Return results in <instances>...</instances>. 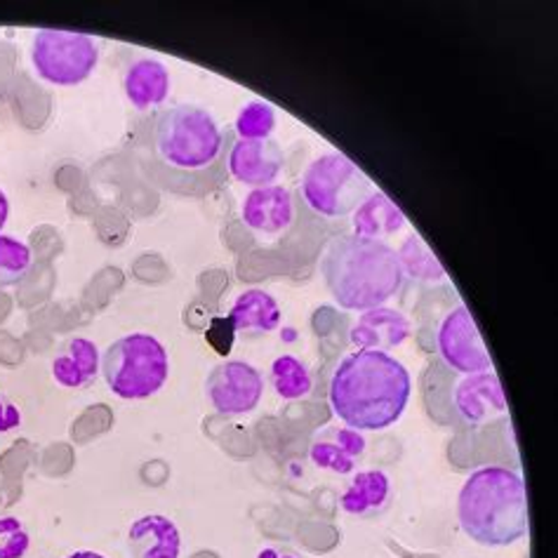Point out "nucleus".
Returning a JSON list of instances; mask_svg holds the SVG:
<instances>
[{
  "instance_id": "22",
  "label": "nucleus",
  "mask_w": 558,
  "mask_h": 558,
  "mask_svg": "<svg viewBox=\"0 0 558 558\" xmlns=\"http://www.w3.org/2000/svg\"><path fill=\"white\" fill-rule=\"evenodd\" d=\"M271 385L283 401H300L312 393L314 379L300 359L283 354L271 365Z\"/></svg>"
},
{
  "instance_id": "17",
  "label": "nucleus",
  "mask_w": 558,
  "mask_h": 558,
  "mask_svg": "<svg viewBox=\"0 0 558 558\" xmlns=\"http://www.w3.org/2000/svg\"><path fill=\"white\" fill-rule=\"evenodd\" d=\"M101 373L99 349L87 337H71L52 359V377L64 389H85Z\"/></svg>"
},
{
  "instance_id": "21",
  "label": "nucleus",
  "mask_w": 558,
  "mask_h": 558,
  "mask_svg": "<svg viewBox=\"0 0 558 558\" xmlns=\"http://www.w3.org/2000/svg\"><path fill=\"white\" fill-rule=\"evenodd\" d=\"M399 255V264L403 269V276H410L413 281L438 286L446 281V269L440 267V262L429 250V245L422 241L420 233H410V236L396 250Z\"/></svg>"
},
{
  "instance_id": "12",
  "label": "nucleus",
  "mask_w": 558,
  "mask_h": 558,
  "mask_svg": "<svg viewBox=\"0 0 558 558\" xmlns=\"http://www.w3.org/2000/svg\"><path fill=\"white\" fill-rule=\"evenodd\" d=\"M243 225L264 239H274L286 233L295 219V201L292 194L281 186H262L253 189L241 203Z\"/></svg>"
},
{
  "instance_id": "8",
  "label": "nucleus",
  "mask_w": 558,
  "mask_h": 558,
  "mask_svg": "<svg viewBox=\"0 0 558 558\" xmlns=\"http://www.w3.org/2000/svg\"><path fill=\"white\" fill-rule=\"evenodd\" d=\"M438 354L448 368L462 375L493 371V359L488 354L483 337L478 332L472 312L464 304H458L440 320L436 332Z\"/></svg>"
},
{
  "instance_id": "27",
  "label": "nucleus",
  "mask_w": 558,
  "mask_h": 558,
  "mask_svg": "<svg viewBox=\"0 0 558 558\" xmlns=\"http://www.w3.org/2000/svg\"><path fill=\"white\" fill-rule=\"evenodd\" d=\"M22 410L17 403H12L8 396L0 391V434H10L17 427H22Z\"/></svg>"
},
{
  "instance_id": "29",
  "label": "nucleus",
  "mask_w": 558,
  "mask_h": 558,
  "mask_svg": "<svg viewBox=\"0 0 558 558\" xmlns=\"http://www.w3.org/2000/svg\"><path fill=\"white\" fill-rule=\"evenodd\" d=\"M8 217H10V201L8 194L3 189H0V231L8 225Z\"/></svg>"
},
{
  "instance_id": "14",
  "label": "nucleus",
  "mask_w": 558,
  "mask_h": 558,
  "mask_svg": "<svg viewBox=\"0 0 558 558\" xmlns=\"http://www.w3.org/2000/svg\"><path fill=\"white\" fill-rule=\"evenodd\" d=\"M365 448H368V440L363 432L351 427H326L314 436L310 458L323 472L347 476L361 462Z\"/></svg>"
},
{
  "instance_id": "19",
  "label": "nucleus",
  "mask_w": 558,
  "mask_h": 558,
  "mask_svg": "<svg viewBox=\"0 0 558 558\" xmlns=\"http://www.w3.org/2000/svg\"><path fill=\"white\" fill-rule=\"evenodd\" d=\"M351 227L359 239L387 243V239L405 227V215L387 194L373 189V194L351 213Z\"/></svg>"
},
{
  "instance_id": "10",
  "label": "nucleus",
  "mask_w": 558,
  "mask_h": 558,
  "mask_svg": "<svg viewBox=\"0 0 558 558\" xmlns=\"http://www.w3.org/2000/svg\"><path fill=\"white\" fill-rule=\"evenodd\" d=\"M227 168L236 182L262 189L278 180L286 168V156L274 140H236L229 149Z\"/></svg>"
},
{
  "instance_id": "4",
  "label": "nucleus",
  "mask_w": 558,
  "mask_h": 558,
  "mask_svg": "<svg viewBox=\"0 0 558 558\" xmlns=\"http://www.w3.org/2000/svg\"><path fill=\"white\" fill-rule=\"evenodd\" d=\"M462 531L483 547H509L527 535L525 483L507 466H481L464 481L458 497Z\"/></svg>"
},
{
  "instance_id": "20",
  "label": "nucleus",
  "mask_w": 558,
  "mask_h": 558,
  "mask_svg": "<svg viewBox=\"0 0 558 558\" xmlns=\"http://www.w3.org/2000/svg\"><path fill=\"white\" fill-rule=\"evenodd\" d=\"M391 502V481L381 469L359 472L340 497V507L349 517L373 519Z\"/></svg>"
},
{
  "instance_id": "26",
  "label": "nucleus",
  "mask_w": 558,
  "mask_h": 558,
  "mask_svg": "<svg viewBox=\"0 0 558 558\" xmlns=\"http://www.w3.org/2000/svg\"><path fill=\"white\" fill-rule=\"evenodd\" d=\"M233 337H236V330H233L229 318H213L208 332H205V340L213 344L219 356H227L231 347H233Z\"/></svg>"
},
{
  "instance_id": "3",
  "label": "nucleus",
  "mask_w": 558,
  "mask_h": 558,
  "mask_svg": "<svg viewBox=\"0 0 558 558\" xmlns=\"http://www.w3.org/2000/svg\"><path fill=\"white\" fill-rule=\"evenodd\" d=\"M320 274L332 300L349 312L385 306L403 286L399 255L389 243L344 233L328 243L320 257Z\"/></svg>"
},
{
  "instance_id": "9",
  "label": "nucleus",
  "mask_w": 558,
  "mask_h": 558,
  "mask_svg": "<svg viewBox=\"0 0 558 558\" xmlns=\"http://www.w3.org/2000/svg\"><path fill=\"white\" fill-rule=\"evenodd\" d=\"M205 393L219 415L239 417L259 405L264 393V379L259 371L243 361L217 363L205 379Z\"/></svg>"
},
{
  "instance_id": "24",
  "label": "nucleus",
  "mask_w": 558,
  "mask_h": 558,
  "mask_svg": "<svg viewBox=\"0 0 558 558\" xmlns=\"http://www.w3.org/2000/svg\"><path fill=\"white\" fill-rule=\"evenodd\" d=\"M276 128V111L269 101H250L245 105L233 123L236 140H271Z\"/></svg>"
},
{
  "instance_id": "11",
  "label": "nucleus",
  "mask_w": 558,
  "mask_h": 558,
  "mask_svg": "<svg viewBox=\"0 0 558 558\" xmlns=\"http://www.w3.org/2000/svg\"><path fill=\"white\" fill-rule=\"evenodd\" d=\"M452 401L460 417L466 424H472V427H483V424L505 417L509 413L507 396L495 371L464 375L454 385Z\"/></svg>"
},
{
  "instance_id": "1",
  "label": "nucleus",
  "mask_w": 558,
  "mask_h": 558,
  "mask_svg": "<svg viewBox=\"0 0 558 558\" xmlns=\"http://www.w3.org/2000/svg\"><path fill=\"white\" fill-rule=\"evenodd\" d=\"M154 163L151 180L163 189L198 194L219 184L225 163V132L215 116L196 105L158 109L146 123Z\"/></svg>"
},
{
  "instance_id": "15",
  "label": "nucleus",
  "mask_w": 558,
  "mask_h": 558,
  "mask_svg": "<svg viewBox=\"0 0 558 558\" xmlns=\"http://www.w3.org/2000/svg\"><path fill=\"white\" fill-rule=\"evenodd\" d=\"M170 71L154 57H137L123 73V93L137 111H158L170 97Z\"/></svg>"
},
{
  "instance_id": "2",
  "label": "nucleus",
  "mask_w": 558,
  "mask_h": 558,
  "mask_svg": "<svg viewBox=\"0 0 558 558\" xmlns=\"http://www.w3.org/2000/svg\"><path fill=\"white\" fill-rule=\"evenodd\" d=\"M413 379L405 365L381 351H354L330 379L332 413L356 432H381L405 413Z\"/></svg>"
},
{
  "instance_id": "6",
  "label": "nucleus",
  "mask_w": 558,
  "mask_h": 558,
  "mask_svg": "<svg viewBox=\"0 0 558 558\" xmlns=\"http://www.w3.org/2000/svg\"><path fill=\"white\" fill-rule=\"evenodd\" d=\"M373 194V184L351 158L330 151L314 158L302 174V196L310 208L328 219L354 213Z\"/></svg>"
},
{
  "instance_id": "5",
  "label": "nucleus",
  "mask_w": 558,
  "mask_h": 558,
  "mask_svg": "<svg viewBox=\"0 0 558 558\" xmlns=\"http://www.w3.org/2000/svg\"><path fill=\"white\" fill-rule=\"evenodd\" d=\"M101 375L111 393L123 401L151 399L170 377L168 351L154 335H125L101 356Z\"/></svg>"
},
{
  "instance_id": "18",
  "label": "nucleus",
  "mask_w": 558,
  "mask_h": 558,
  "mask_svg": "<svg viewBox=\"0 0 558 558\" xmlns=\"http://www.w3.org/2000/svg\"><path fill=\"white\" fill-rule=\"evenodd\" d=\"M227 318L231 320V326L236 332L255 337L278 330L283 320V312L281 306H278L276 298L269 295L267 290L250 288L243 290L236 302L231 304V312Z\"/></svg>"
},
{
  "instance_id": "25",
  "label": "nucleus",
  "mask_w": 558,
  "mask_h": 558,
  "mask_svg": "<svg viewBox=\"0 0 558 558\" xmlns=\"http://www.w3.org/2000/svg\"><path fill=\"white\" fill-rule=\"evenodd\" d=\"M32 535L17 517H0V558H24Z\"/></svg>"
},
{
  "instance_id": "23",
  "label": "nucleus",
  "mask_w": 558,
  "mask_h": 558,
  "mask_svg": "<svg viewBox=\"0 0 558 558\" xmlns=\"http://www.w3.org/2000/svg\"><path fill=\"white\" fill-rule=\"evenodd\" d=\"M34 264V253L24 241L0 233V288H10L24 281Z\"/></svg>"
},
{
  "instance_id": "16",
  "label": "nucleus",
  "mask_w": 558,
  "mask_h": 558,
  "mask_svg": "<svg viewBox=\"0 0 558 558\" xmlns=\"http://www.w3.org/2000/svg\"><path fill=\"white\" fill-rule=\"evenodd\" d=\"M128 547L132 558H180V527L163 513H146L130 525Z\"/></svg>"
},
{
  "instance_id": "28",
  "label": "nucleus",
  "mask_w": 558,
  "mask_h": 558,
  "mask_svg": "<svg viewBox=\"0 0 558 558\" xmlns=\"http://www.w3.org/2000/svg\"><path fill=\"white\" fill-rule=\"evenodd\" d=\"M257 558H300L295 551L281 549V547H267L257 554Z\"/></svg>"
},
{
  "instance_id": "7",
  "label": "nucleus",
  "mask_w": 558,
  "mask_h": 558,
  "mask_svg": "<svg viewBox=\"0 0 558 558\" xmlns=\"http://www.w3.org/2000/svg\"><path fill=\"white\" fill-rule=\"evenodd\" d=\"M32 62L46 83L60 87L81 85L99 64V43L78 32L40 28L32 43Z\"/></svg>"
},
{
  "instance_id": "30",
  "label": "nucleus",
  "mask_w": 558,
  "mask_h": 558,
  "mask_svg": "<svg viewBox=\"0 0 558 558\" xmlns=\"http://www.w3.org/2000/svg\"><path fill=\"white\" fill-rule=\"evenodd\" d=\"M66 558H107V556H101V554H97V551H76V554H69Z\"/></svg>"
},
{
  "instance_id": "13",
  "label": "nucleus",
  "mask_w": 558,
  "mask_h": 558,
  "mask_svg": "<svg viewBox=\"0 0 558 558\" xmlns=\"http://www.w3.org/2000/svg\"><path fill=\"white\" fill-rule=\"evenodd\" d=\"M413 326L405 314L399 310H391V306H377V310H368L359 316V320L349 330V340L359 351H387L401 347Z\"/></svg>"
}]
</instances>
